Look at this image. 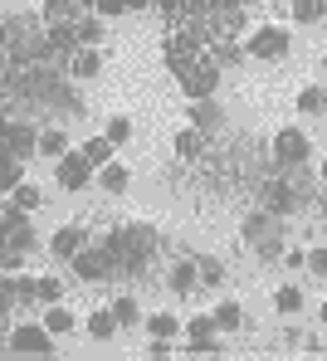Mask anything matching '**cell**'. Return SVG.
Here are the masks:
<instances>
[{
	"label": "cell",
	"instance_id": "obj_17",
	"mask_svg": "<svg viewBox=\"0 0 327 361\" xmlns=\"http://www.w3.org/2000/svg\"><path fill=\"white\" fill-rule=\"evenodd\" d=\"M0 293L15 302V307H30V302H35V279L15 269V274H5V279H0Z\"/></svg>",
	"mask_w": 327,
	"mask_h": 361
},
{
	"label": "cell",
	"instance_id": "obj_48",
	"mask_svg": "<svg viewBox=\"0 0 327 361\" xmlns=\"http://www.w3.org/2000/svg\"><path fill=\"white\" fill-rule=\"evenodd\" d=\"M0 279H5V269H0Z\"/></svg>",
	"mask_w": 327,
	"mask_h": 361
},
{
	"label": "cell",
	"instance_id": "obj_3",
	"mask_svg": "<svg viewBox=\"0 0 327 361\" xmlns=\"http://www.w3.org/2000/svg\"><path fill=\"white\" fill-rule=\"evenodd\" d=\"M245 54L259 63H278L293 54V35H288V25H254L249 35H245Z\"/></svg>",
	"mask_w": 327,
	"mask_h": 361
},
{
	"label": "cell",
	"instance_id": "obj_2",
	"mask_svg": "<svg viewBox=\"0 0 327 361\" xmlns=\"http://www.w3.org/2000/svg\"><path fill=\"white\" fill-rule=\"evenodd\" d=\"M245 244H254L259 259H283V215H273V210H249V215H245Z\"/></svg>",
	"mask_w": 327,
	"mask_h": 361
},
{
	"label": "cell",
	"instance_id": "obj_36",
	"mask_svg": "<svg viewBox=\"0 0 327 361\" xmlns=\"http://www.w3.org/2000/svg\"><path fill=\"white\" fill-rule=\"evenodd\" d=\"M25 161H0V195H10L20 180H25V171H20Z\"/></svg>",
	"mask_w": 327,
	"mask_h": 361
},
{
	"label": "cell",
	"instance_id": "obj_14",
	"mask_svg": "<svg viewBox=\"0 0 327 361\" xmlns=\"http://www.w3.org/2000/svg\"><path fill=\"white\" fill-rule=\"evenodd\" d=\"M205 152H210V132H200L196 122L176 132V157H181V161H200Z\"/></svg>",
	"mask_w": 327,
	"mask_h": 361
},
{
	"label": "cell",
	"instance_id": "obj_25",
	"mask_svg": "<svg viewBox=\"0 0 327 361\" xmlns=\"http://www.w3.org/2000/svg\"><path fill=\"white\" fill-rule=\"evenodd\" d=\"M118 332V317H113V307H98V312H88V337L93 342H108Z\"/></svg>",
	"mask_w": 327,
	"mask_h": 361
},
{
	"label": "cell",
	"instance_id": "obj_47",
	"mask_svg": "<svg viewBox=\"0 0 327 361\" xmlns=\"http://www.w3.org/2000/svg\"><path fill=\"white\" fill-rule=\"evenodd\" d=\"M273 5H288V0H273Z\"/></svg>",
	"mask_w": 327,
	"mask_h": 361
},
{
	"label": "cell",
	"instance_id": "obj_21",
	"mask_svg": "<svg viewBox=\"0 0 327 361\" xmlns=\"http://www.w3.org/2000/svg\"><path fill=\"white\" fill-rule=\"evenodd\" d=\"M44 327H49L54 337H68V332H78V322H73V312H68L64 302H49V307H44Z\"/></svg>",
	"mask_w": 327,
	"mask_h": 361
},
{
	"label": "cell",
	"instance_id": "obj_7",
	"mask_svg": "<svg viewBox=\"0 0 327 361\" xmlns=\"http://www.w3.org/2000/svg\"><path fill=\"white\" fill-rule=\"evenodd\" d=\"M68 264H73V274H78L83 283H103V279H113V254H108L103 244H83Z\"/></svg>",
	"mask_w": 327,
	"mask_h": 361
},
{
	"label": "cell",
	"instance_id": "obj_38",
	"mask_svg": "<svg viewBox=\"0 0 327 361\" xmlns=\"http://www.w3.org/2000/svg\"><path fill=\"white\" fill-rule=\"evenodd\" d=\"M20 264H25V249H15V244H0V269H5V274H15Z\"/></svg>",
	"mask_w": 327,
	"mask_h": 361
},
{
	"label": "cell",
	"instance_id": "obj_32",
	"mask_svg": "<svg viewBox=\"0 0 327 361\" xmlns=\"http://www.w3.org/2000/svg\"><path fill=\"white\" fill-rule=\"evenodd\" d=\"M288 15H293V25H318L323 20V0H288Z\"/></svg>",
	"mask_w": 327,
	"mask_h": 361
},
{
	"label": "cell",
	"instance_id": "obj_1",
	"mask_svg": "<svg viewBox=\"0 0 327 361\" xmlns=\"http://www.w3.org/2000/svg\"><path fill=\"white\" fill-rule=\"evenodd\" d=\"M103 249L113 254V279H137L161 254V235L152 225H118V230H108Z\"/></svg>",
	"mask_w": 327,
	"mask_h": 361
},
{
	"label": "cell",
	"instance_id": "obj_22",
	"mask_svg": "<svg viewBox=\"0 0 327 361\" xmlns=\"http://www.w3.org/2000/svg\"><path fill=\"white\" fill-rule=\"evenodd\" d=\"M73 30H78V44H103V15L98 10H83L73 20Z\"/></svg>",
	"mask_w": 327,
	"mask_h": 361
},
{
	"label": "cell",
	"instance_id": "obj_24",
	"mask_svg": "<svg viewBox=\"0 0 327 361\" xmlns=\"http://www.w3.org/2000/svg\"><path fill=\"white\" fill-rule=\"evenodd\" d=\"M273 312H278V317H293V312H303V288H293V283L273 288Z\"/></svg>",
	"mask_w": 327,
	"mask_h": 361
},
{
	"label": "cell",
	"instance_id": "obj_45",
	"mask_svg": "<svg viewBox=\"0 0 327 361\" xmlns=\"http://www.w3.org/2000/svg\"><path fill=\"white\" fill-rule=\"evenodd\" d=\"M323 327H327V302H323Z\"/></svg>",
	"mask_w": 327,
	"mask_h": 361
},
{
	"label": "cell",
	"instance_id": "obj_44",
	"mask_svg": "<svg viewBox=\"0 0 327 361\" xmlns=\"http://www.w3.org/2000/svg\"><path fill=\"white\" fill-rule=\"evenodd\" d=\"M78 5H83V10H93V0H78Z\"/></svg>",
	"mask_w": 327,
	"mask_h": 361
},
{
	"label": "cell",
	"instance_id": "obj_40",
	"mask_svg": "<svg viewBox=\"0 0 327 361\" xmlns=\"http://www.w3.org/2000/svg\"><path fill=\"white\" fill-rule=\"evenodd\" d=\"M283 264L288 269H308V249H283Z\"/></svg>",
	"mask_w": 327,
	"mask_h": 361
},
{
	"label": "cell",
	"instance_id": "obj_41",
	"mask_svg": "<svg viewBox=\"0 0 327 361\" xmlns=\"http://www.w3.org/2000/svg\"><path fill=\"white\" fill-rule=\"evenodd\" d=\"M93 10H98V15H123L128 0H93Z\"/></svg>",
	"mask_w": 327,
	"mask_h": 361
},
{
	"label": "cell",
	"instance_id": "obj_46",
	"mask_svg": "<svg viewBox=\"0 0 327 361\" xmlns=\"http://www.w3.org/2000/svg\"><path fill=\"white\" fill-rule=\"evenodd\" d=\"M323 180H327V157H323Z\"/></svg>",
	"mask_w": 327,
	"mask_h": 361
},
{
	"label": "cell",
	"instance_id": "obj_9",
	"mask_svg": "<svg viewBox=\"0 0 327 361\" xmlns=\"http://www.w3.org/2000/svg\"><path fill=\"white\" fill-rule=\"evenodd\" d=\"M0 137H5V147H10L20 161L39 152V127L25 122V118H10V113H5V118H0Z\"/></svg>",
	"mask_w": 327,
	"mask_h": 361
},
{
	"label": "cell",
	"instance_id": "obj_35",
	"mask_svg": "<svg viewBox=\"0 0 327 361\" xmlns=\"http://www.w3.org/2000/svg\"><path fill=\"white\" fill-rule=\"evenodd\" d=\"M103 137H108L113 147H128V142H132V118H108Z\"/></svg>",
	"mask_w": 327,
	"mask_h": 361
},
{
	"label": "cell",
	"instance_id": "obj_12",
	"mask_svg": "<svg viewBox=\"0 0 327 361\" xmlns=\"http://www.w3.org/2000/svg\"><path fill=\"white\" fill-rule=\"evenodd\" d=\"M93 176H98V171H93V161H88L83 152H64V157H59V185H64V190H83Z\"/></svg>",
	"mask_w": 327,
	"mask_h": 361
},
{
	"label": "cell",
	"instance_id": "obj_5",
	"mask_svg": "<svg viewBox=\"0 0 327 361\" xmlns=\"http://www.w3.org/2000/svg\"><path fill=\"white\" fill-rule=\"evenodd\" d=\"M273 161H278V166H308V161H313V142H308V132H303V127H283V132H273Z\"/></svg>",
	"mask_w": 327,
	"mask_h": 361
},
{
	"label": "cell",
	"instance_id": "obj_28",
	"mask_svg": "<svg viewBox=\"0 0 327 361\" xmlns=\"http://www.w3.org/2000/svg\"><path fill=\"white\" fill-rule=\"evenodd\" d=\"M64 152H68L64 132H59V127H39V157H54V161H59Z\"/></svg>",
	"mask_w": 327,
	"mask_h": 361
},
{
	"label": "cell",
	"instance_id": "obj_34",
	"mask_svg": "<svg viewBox=\"0 0 327 361\" xmlns=\"http://www.w3.org/2000/svg\"><path fill=\"white\" fill-rule=\"evenodd\" d=\"M147 332H152V337H166V342H171V337L181 332V322H176L171 312H152V317H147Z\"/></svg>",
	"mask_w": 327,
	"mask_h": 361
},
{
	"label": "cell",
	"instance_id": "obj_8",
	"mask_svg": "<svg viewBox=\"0 0 327 361\" xmlns=\"http://www.w3.org/2000/svg\"><path fill=\"white\" fill-rule=\"evenodd\" d=\"M303 200H308V195L288 180V171H283V176H273L269 185H264V210H273V215H283V220H288L293 210H303Z\"/></svg>",
	"mask_w": 327,
	"mask_h": 361
},
{
	"label": "cell",
	"instance_id": "obj_18",
	"mask_svg": "<svg viewBox=\"0 0 327 361\" xmlns=\"http://www.w3.org/2000/svg\"><path fill=\"white\" fill-rule=\"evenodd\" d=\"M191 122H196L200 132H220V127H225V113H220L215 98H196V103H191Z\"/></svg>",
	"mask_w": 327,
	"mask_h": 361
},
{
	"label": "cell",
	"instance_id": "obj_11",
	"mask_svg": "<svg viewBox=\"0 0 327 361\" xmlns=\"http://www.w3.org/2000/svg\"><path fill=\"white\" fill-rule=\"evenodd\" d=\"M181 83H186V98H191V103H196V98H210L215 83H220V63L210 59V54H200V63L181 78Z\"/></svg>",
	"mask_w": 327,
	"mask_h": 361
},
{
	"label": "cell",
	"instance_id": "obj_33",
	"mask_svg": "<svg viewBox=\"0 0 327 361\" xmlns=\"http://www.w3.org/2000/svg\"><path fill=\"white\" fill-rule=\"evenodd\" d=\"M113 317H118V327H137V322H142V307H137V298H132V293H123V298L113 302Z\"/></svg>",
	"mask_w": 327,
	"mask_h": 361
},
{
	"label": "cell",
	"instance_id": "obj_15",
	"mask_svg": "<svg viewBox=\"0 0 327 361\" xmlns=\"http://www.w3.org/2000/svg\"><path fill=\"white\" fill-rule=\"evenodd\" d=\"M83 244H88V230H83V225H64V230L49 235V254H54V259H73Z\"/></svg>",
	"mask_w": 327,
	"mask_h": 361
},
{
	"label": "cell",
	"instance_id": "obj_49",
	"mask_svg": "<svg viewBox=\"0 0 327 361\" xmlns=\"http://www.w3.org/2000/svg\"><path fill=\"white\" fill-rule=\"evenodd\" d=\"M0 118H5V108H0Z\"/></svg>",
	"mask_w": 327,
	"mask_h": 361
},
{
	"label": "cell",
	"instance_id": "obj_39",
	"mask_svg": "<svg viewBox=\"0 0 327 361\" xmlns=\"http://www.w3.org/2000/svg\"><path fill=\"white\" fill-rule=\"evenodd\" d=\"M308 269H313L318 279L327 274V244H318V249H308Z\"/></svg>",
	"mask_w": 327,
	"mask_h": 361
},
{
	"label": "cell",
	"instance_id": "obj_4",
	"mask_svg": "<svg viewBox=\"0 0 327 361\" xmlns=\"http://www.w3.org/2000/svg\"><path fill=\"white\" fill-rule=\"evenodd\" d=\"M200 54H205V44H200L191 30H166V39H161V59H166V68L176 73V78H186L191 68L200 63Z\"/></svg>",
	"mask_w": 327,
	"mask_h": 361
},
{
	"label": "cell",
	"instance_id": "obj_37",
	"mask_svg": "<svg viewBox=\"0 0 327 361\" xmlns=\"http://www.w3.org/2000/svg\"><path fill=\"white\" fill-rule=\"evenodd\" d=\"M10 200H15V205H20V210H39V190H35V185H30V180H20V185H15V190H10Z\"/></svg>",
	"mask_w": 327,
	"mask_h": 361
},
{
	"label": "cell",
	"instance_id": "obj_6",
	"mask_svg": "<svg viewBox=\"0 0 327 361\" xmlns=\"http://www.w3.org/2000/svg\"><path fill=\"white\" fill-rule=\"evenodd\" d=\"M10 352H15V357H54V332H49L44 322L10 327Z\"/></svg>",
	"mask_w": 327,
	"mask_h": 361
},
{
	"label": "cell",
	"instance_id": "obj_31",
	"mask_svg": "<svg viewBox=\"0 0 327 361\" xmlns=\"http://www.w3.org/2000/svg\"><path fill=\"white\" fill-rule=\"evenodd\" d=\"M215 327H220V332H240V327H245V307H240V302H220V307H215Z\"/></svg>",
	"mask_w": 327,
	"mask_h": 361
},
{
	"label": "cell",
	"instance_id": "obj_23",
	"mask_svg": "<svg viewBox=\"0 0 327 361\" xmlns=\"http://www.w3.org/2000/svg\"><path fill=\"white\" fill-rule=\"evenodd\" d=\"M205 54L220 63V68H230V63H240V59H245V39H215V44L205 49Z\"/></svg>",
	"mask_w": 327,
	"mask_h": 361
},
{
	"label": "cell",
	"instance_id": "obj_43",
	"mask_svg": "<svg viewBox=\"0 0 327 361\" xmlns=\"http://www.w3.org/2000/svg\"><path fill=\"white\" fill-rule=\"evenodd\" d=\"M235 5H245V10H249V5H259V0H235Z\"/></svg>",
	"mask_w": 327,
	"mask_h": 361
},
{
	"label": "cell",
	"instance_id": "obj_27",
	"mask_svg": "<svg viewBox=\"0 0 327 361\" xmlns=\"http://www.w3.org/2000/svg\"><path fill=\"white\" fill-rule=\"evenodd\" d=\"M78 152H83V157L93 161V171H98V166H108V161H113V152H118V147H113L108 137H88V142H83Z\"/></svg>",
	"mask_w": 327,
	"mask_h": 361
},
{
	"label": "cell",
	"instance_id": "obj_13",
	"mask_svg": "<svg viewBox=\"0 0 327 361\" xmlns=\"http://www.w3.org/2000/svg\"><path fill=\"white\" fill-rule=\"evenodd\" d=\"M98 68H103V54H98V44H78V49L68 54V63H64L68 78H98Z\"/></svg>",
	"mask_w": 327,
	"mask_h": 361
},
{
	"label": "cell",
	"instance_id": "obj_20",
	"mask_svg": "<svg viewBox=\"0 0 327 361\" xmlns=\"http://www.w3.org/2000/svg\"><path fill=\"white\" fill-rule=\"evenodd\" d=\"M128 180H132V171L123 166V161H108V166H98V185H103L108 195H123V190H128Z\"/></svg>",
	"mask_w": 327,
	"mask_h": 361
},
{
	"label": "cell",
	"instance_id": "obj_26",
	"mask_svg": "<svg viewBox=\"0 0 327 361\" xmlns=\"http://www.w3.org/2000/svg\"><path fill=\"white\" fill-rule=\"evenodd\" d=\"M196 269H200V288H220L225 283V264L215 254H196Z\"/></svg>",
	"mask_w": 327,
	"mask_h": 361
},
{
	"label": "cell",
	"instance_id": "obj_19",
	"mask_svg": "<svg viewBox=\"0 0 327 361\" xmlns=\"http://www.w3.org/2000/svg\"><path fill=\"white\" fill-rule=\"evenodd\" d=\"M83 15V5L78 0H44V10H39V20L44 25H73Z\"/></svg>",
	"mask_w": 327,
	"mask_h": 361
},
{
	"label": "cell",
	"instance_id": "obj_42",
	"mask_svg": "<svg viewBox=\"0 0 327 361\" xmlns=\"http://www.w3.org/2000/svg\"><path fill=\"white\" fill-rule=\"evenodd\" d=\"M147 5H156V0H128V10H147Z\"/></svg>",
	"mask_w": 327,
	"mask_h": 361
},
{
	"label": "cell",
	"instance_id": "obj_29",
	"mask_svg": "<svg viewBox=\"0 0 327 361\" xmlns=\"http://www.w3.org/2000/svg\"><path fill=\"white\" fill-rule=\"evenodd\" d=\"M298 113H303V118H318V113H327V93L318 88V83H308V88L298 93Z\"/></svg>",
	"mask_w": 327,
	"mask_h": 361
},
{
	"label": "cell",
	"instance_id": "obj_10",
	"mask_svg": "<svg viewBox=\"0 0 327 361\" xmlns=\"http://www.w3.org/2000/svg\"><path fill=\"white\" fill-rule=\"evenodd\" d=\"M181 332H186V347L196 352V357H215L220 352V342H215V312H196L191 322H181Z\"/></svg>",
	"mask_w": 327,
	"mask_h": 361
},
{
	"label": "cell",
	"instance_id": "obj_30",
	"mask_svg": "<svg viewBox=\"0 0 327 361\" xmlns=\"http://www.w3.org/2000/svg\"><path fill=\"white\" fill-rule=\"evenodd\" d=\"M35 302H39V307H49V302H64V283H59L54 274L35 279Z\"/></svg>",
	"mask_w": 327,
	"mask_h": 361
},
{
	"label": "cell",
	"instance_id": "obj_16",
	"mask_svg": "<svg viewBox=\"0 0 327 361\" xmlns=\"http://www.w3.org/2000/svg\"><path fill=\"white\" fill-rule=\"evenodd\" d=\"M171 288L181 293V298H191L200 288V269H196V254H186V259H176L171 264Z\"/></svg>",
	"mask_w": 327,
	"mask_h": 361
}]
</instances>
